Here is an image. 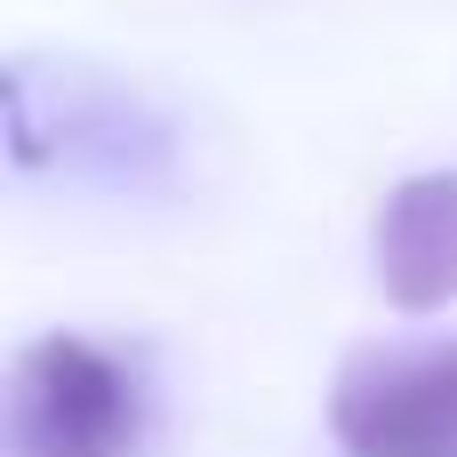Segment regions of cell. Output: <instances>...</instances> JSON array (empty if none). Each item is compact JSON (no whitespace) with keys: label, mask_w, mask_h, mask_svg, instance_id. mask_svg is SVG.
I'll return each instance as SVG.
<instances>
[{"label":"cell","mask_w":457,"mask_h":457,"mask_svg":"<svg viewBox=\"0 0 457 457\" xmlns=\"http://www.w3.org/2000/svg\"><path fill=\"white\" fill-rule=\"evenodd\" d=\"M329 434L345 457H457V337L353 353L329 386Z\"/></svg>","instance_id":"cell-2"},{"label":"cell","mask_w":457,"mask_h":457,"mask_svg":"<svg viewBox=\"0 0 457 457\" xmlns=\"http://www.w3.org/2000/svg\"><path fill=\"white\" fill-rule=\"evenodd\" d=\"M370 265L378 297L402 321H434L457 305V169H418L386 185L370 217Z\"/></svg>","instance_id":"cell-3"},{"label":"cell","mask_w":457,"mask_h":457,"mask_svg":"<svg viewBox=\"0 0 457 457\" xmlns=\"http://www.w3.org/2000/svg\"><path fill=\"white\" fill-rule=\"evenodd\" d=\"M145 426L137 370L80 337L48 329L8 370V457H129Z\"/></svg>","instance_id":"cell-1"}]
</instances>
